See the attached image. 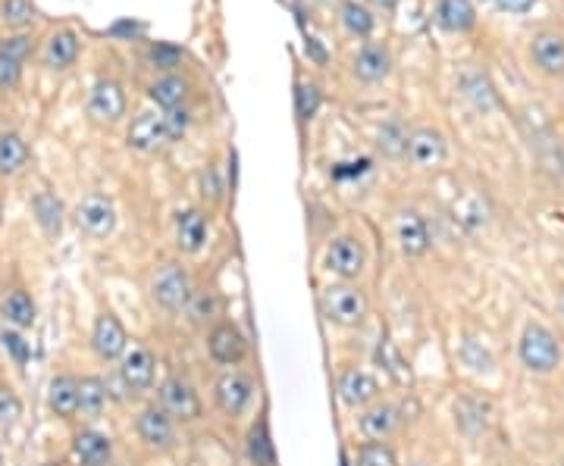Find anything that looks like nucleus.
I'll use <instances>...</instances> for the list:
<instances>
[{
    "label": "nucleus",
    "instance_id": "nucleus-47",
    "mask_svg": "<svg viewBox=\"0 0 564 466\" xmlns=\"http://www.w3.org/2000/svg\"><path fill=\"white\" fill-rule=\"evenodd\" d=\"M489 4H496L499 10H508V13H527L536 0H489Z\"/></svg>",
    "mask_w": 564,
    "mask_h": 466
},
{
    "label": "nucleus",
    "instance_id": "nucleus-3",
    "mask_svg": "<svg viewBox=\"0 0 564 466\" xmlns=\"http://www.w3.org/2000/svg\"><path fill=\"white\" fill-rule=\"evenodd\" d=\"M160 404L164 411L173 416V420L192 422L201 416V401H197V392L192 382H186L182 376H169L164 385H160Z\"/></svg>",
    "mask_w": 564,
    "mask_h": 466
},
{
    "label": "nucleus",
    "instance_id": "nucleus-45",
    "mask_svg": "<svg viewBox=\"0 0 564 466\" xmlns=\"http://www.w3.org/2000/svg\"><path fill=\"white\" fill-rule=\"evenodd\" d=\"M166 125H169V138H179L186 135L188 129V113L186 110H166Z\"/></svg>",
    "mask_w": 564,
    "mask_h": 466
},
{
    "label": "nucleus",
    "instance_id": "nucleus-24",
    "mask_svg": "<svg viewBox=\"0 0 564 466\" xmlns=\"http://www.w3.org/2000/svg\"><path fill=\"white\" fill-rule=\"evenodd\" d=\"M32 213H35V223L41 225V232L45 235H60L63 229V201L56 197L54 192H38L32 197Z\"/></svg>",
    "mask_w": 564,
    "mask_h": 466
},
{
    "label": "nucleus",
    "instance_id": "nucleus-42",
    "mask_svg": "<svg viewBox=\"0 0 564 466\" xmlns=\"http://www.w3.org/2000/svg\"><path fill=\"white\" fill-rule=\"evenodd\" d=\"M147 60L154 63V69H173V66H179L182 54H179V47L157 45V47H151V54H147Z\"/></svg>",
    "mask_w": 564,
    "mask_h": 466
},
{
    "label": "nucleus",
    "instance_id": "nucleus-20",
    "mask_svg": "<svg viewBox=\"0 0 564 466\" xmlns=\"http://www.w3.org/2000/svg\"><path fill=\"white\" fill-rule=\"evenodd\" d=\"M76 56H79V35L69 32V28H60V32H54L51 38H47L45 45V63L51 69H66L76 63Z\"/></svg>",
    "mask_w": 564,
    "mask_h": 466
},
{
    "label": "nucleus",
    "instance_id": "nucleus-26",
    "mask_svg": "<svg viewBox=\"0 0 564 466\" xmlns=\"http://www.w3.org/2000/svg\"><path fill=\"white\" fill-rule=\"evenodd\" d=\"M25 164H28V144L16 132H4L0 135V173L16 175L23 173Z\"/></svg>",
    "mask_w": 564,
    "mask_h": 466
},
{
    "label": "nucleus",
    "instance_id": "nucleus-30",
    "mask_svg": "<svg viewBox=\"0 0 564 466\" xmlns=\"http://www.w3.org/2000/svg\"><path fill=\"white\" fill-rule=\"evenodd\" d=\"M4 320L10 322L13 329H28L35 322V303L25 292H10L4 298Z\"/></svg>",
    "mask_w": 564,
    "mask_h": 466
},
{
    "label": "nucleus",
    "instance_id": "nucleus-14",
    "mask_svg": "<svg viewBox=\"0 0 564 466\" xmlns=\"http://www.w3.org/2000/svg\"><path fill=\"white\" fill-rule=\"evenodd\" d=\"M338 398L348 407H367L379 398V382L364 370H345L338 379Z\"/></svg>",
    "mask_w": 564,
    "mask_h": 466
},
{
    "label": "nucleus",
    "instance_id": "nucleus-4",
    "mask_svg": "<svg viewBox=\"0 0 564 466\" xmlns=\"http://www.w3.org/2000/svg\"><path fill=\"white\" fill-rule=\"evenodd\" d=\"M154 301L160 303L169 313L176 310H186L188 298H192V282H188V273L182 266H164L160 275L154 279Z\"/></svg>",
    "mask_w": 564,
    "mask_h": 466
},
{
    "label": "nucleus",
    "instance_id": "nucleus-22",
    "mask_svg": "<svg viewBox=\"0 0 564 466\" xmlns=\"http://www.w3.org/2000/svg\"><path fill=\"white\" fill-rule=\"evenodd\" d=\"M436 23L446 28V32H468L477 23V10L470 0H439Z\"/></svg>",
    "mask_w": 564,
    "mask_h": 466
},
{
    "label": "nucleus",
    "instance_id": "nucleus-11",
    "mask_svg": "<svg viewBox=\"0 0 564 466\" xmlns=\"http://www.w3.org/2000/svg\"><path fill=\"white\" fill-rule=\"evenodd\" d=\"M91 344H95L97 357H104V360H119L129 351V338H126L123 322L113 313L97 316L95 332H91Z\"/></svg>",
    "mask_w": 564,
    "mask_h": 466
},
{
    "label": "nucleus",
    "instance_id": "nucleus-23",
    "mask_svg": "<svg viewBox=\"0 0 564 466\" xmlns=\"http://www.w3.org/2000/svg\"><path fill=\"white\" fill-rule=\"evenodd\" d=\"M395 426H398V411H395L392 404H373V407H367L361 416V432L373 441L389 439L395 432Z\"/></svg>",
    "mask_w": 564,
    "mask_h": 466
},
{
    "label": "nucleus",
    "instance_id": "nucleus-31",
    "mask_svg": "<svg viewBox=\"0 0 564 466\" xmlns=\"http://www.w3.org/2000/svg\"><path fill=\"white\" fill-rule=\"evenodd\" d=\"M107 407V382L97 376L79 379V411L88 416H97Z\"/></svg>",
    "mask_w": 564,
    "mask_h": 466
},
{
    "label": "nucleus",
    "instance_id": "nucleus-21",
    "mask_svg": "<svg viewBox=\"0 0 564 466\" xmlns=\"http://www.w3.org/2000/svg\"><path fill=\"white\" fill-rule=\"evenodd\" d=\"M176 238H179V247L186 253H197L207 242V216L201 210H186L179 213V223H176Z\"/></svg>",
    "mask_w": 564,
    "mask_h": 466
},
{
    "label": "nucleus",
    "instance_id": "nucleus-40",
    "mask_svg": "<svg viewBox=\"0 0 564 466\" xmlns=\"http://www.w3.org/2000/svg\"><path fill=\"white\" fill-rule=\"evenodd\" d=\"M19 75H23V60L0 54V91L16 88V84H19Z\"/></svg>",
    "mask_w": 564,
    "mask_h": 466
},
{
    "label": "nucleus",
    "instance_id": "nucleus-39",
    "mask_svg": "<svg viewBox=\"0 0 564 466\" xmlns=\"http://www.w3.org/2000/svg\"><path fill=\"white\" fill-rule=\"evenodd\" d=\"M464 94L474 101L477 110H489L492 107V88H489V82H486L483 75H470V79L464 82Z\"/></svg>",
    "mask_w": 564,
    "mask_h": 466
},
{
    "label": "nucleus",
    "instance_id": "nucleus-37",
    "mask_svg": "<svg viewBox=\"0 0 564 466\" xmlns=\"http://www.w3.org/2000/svg\"><path fill=\"white\" fill-rule=\"evenodd\" d=\"M0 344H4L6 354L16 360L19 366H25L28 357H32V348H28V342H25L23 335H19L16 329H4V332H0Z\"/></svg>",
    "mask_w": 564,
    "mask_h": 466
},
{
    "label": "nucleus",
    "instance_id": "nucleus-43",
    "mask_svg": "<svg viewBox=\"0 0 564 466\" xmlns=\"http://www.w3.org/2000/svg\"><path fill=\"white\" fill-rule=\"evenodd\" d=\"M201 194L210 197V201H220L223 197V185H220V175H217V169H204L201 173Z\"/></svg>",
    "mask_w": 564,
    "mask_h": 466
},
{
    "label": "nucleus",
    "instance_id": "nucleus-6",
    "mask_svg": "<svg viewBox=\"0 0 564 466\" xmlns=\"http://www.w3.org/2000/svg\"><path fill=\"white\" fill-rule=\"evenodd\" d=\"M169 125H166V113H138L136 123L129 129V147H136L141 154L160 151L164 144H169Z\"/></svg>",
    "mask_w": 564,
    "mask_h": 466
},
{
    "label": "nucleus",
    "instance_id": "nucleus-46",
    "mask_svg": "<svg viewBox=\"0 0 564 466\" xmlns=\"http://www.w3.org/2000/svg\"><path fill=\"white\" fill-rule=\"evenodd\" d=\"M367 166H370V160H358V164H338L333 169V175H336V179H345V175H361Z\"/></svg>",
    "mask_w": 564,
    "mask_h": 466
},
{
    "label": "nucleus",
    "instance_id": "nucleus-15",
    "mask_svg": "<svg viewBox=\"0 0 564 466\" xmlns=\"http://www.w3.org/2000/svg\"><path fill=\"white\" fill-rule=\"evenodd\" d=\"M138 435H141V441L151 444V448H169L176 439L173 416H169L164 407H145L138 416Z\"/></svg>",
    "mask_w": 564,
    "mask_h": 466
},
{
    "label": "nucleus",
    "instance_id": "nucleus-49",
    "mask_svg": "<svg viewBox=\"0 0 564 466\" xmlns=\"http://www.w3.org/2000/svg\"><path fill=\"white\" fill-rule=\"evenodd\" d=\"M41 466H60V463H41Z\"/></svg>",
    "mask_w": 564,
    "mask_h": 466
},
{
    "label": "nucleus",
    "instance_id": "nucleus-12",
    "mask_svg": "<svg viewBox=\"0 0 564 466\" xmlns=\"http://www.w3.org/2000/svg\"><path fill=\"white\" fill-rule=\"evenodd\" d=\"M251 392H254L251 379L242 376V372H223V376L217 379V385H214L217 404H220V411L229 413V416H238L245 407H248Z\"/></svg>",
    "mask_w": 564,
    "mask_h": 466
},
{
    "label": "nucleus",
    "instance_id": "nucleus-1",
    "mask_svg": "<svg viewBox=\"0 0 564 466\" xmlns=\"http://www.w3.org/2000/svg\"><path fill=\"white\" fill-rule=\"evenodd\" d=\"M520 360L530 372H552L561 360V348L546 326H527L520 335Z\"/></svg>",
    "mask_w": 564,
    "mask_h": 466
},
{
    "label": "nucleus",
    "instance_id": "nucleus-8",
    "mask_svg": "<svg viewBox=\"0 0 564 466\" xmlns=\"http://www.w3.org/2000/svg\"><path fill=\"white\" fill-rule=\"evenodd\" d=\"M126 113V94L119 88V82L113 79H101L95 82L88 94V116L95 123H119Z\"/></svg>",
    "mask_w": 564,
    "mask_h": 466
},
{
    "label": "nucleus",
    "instance_id": "nucleus-13",
    "mask_svg": "<svg viewBox=\"0 0 564 466\" xmlns=\"http://www.w3.org/2000/svg\"><path fill=\"white\" fill-rule=\"evenodd\" d=\"M154 354L147 348H129L123 354V366H119V376H123L126 388H132V392H147V388L154 385Z\"/></svg>",
    "mask_w": 564,
    "mask_h": 466
},
{
    "label": "nucleus",
    "instance_id": "nucleus-33",
    "mask_svg": "<svg viewBox=\"0 0 564 466\" xmlns=\"http://www.w3.org/2000/svg\"><path fill=\"white\" fill-rule=\"evenodd\" d=\"M0 19L13 28H23L35 23V6L32 0H4L0 4Z\"/></svg>",
    "mask_w": 564,
    "mask_h": 466
},
{
    "label": "nucleus",
    "instance_id": "nucleus-9",
    "mask_svg": "<svg viewBox=\"0 0 564 466\" xmlns=\"http://www.w3.org/2000/svg\"><path fill=\"white\" fill-rule=\"evenodd\" d=\"M405 154L418 169H436L446 160V138L436 129H414L408 135Z\"/></svg>",
    "mask_w": 564,
    "mask_h": 466
},
{
    "label": "nucleus",
    "instance_id": "nucleus-38",
    "mask_svg": "<svg viewBox=\"0 0 564 466\" xmlns=\"http://www.w3.org/2000/svg\"><path fill=\"white\" fill-rule=\"evenodd\" d=\"M461 357H464V363H468L474 372H489V370H492V357H489V351H486L479 342H474V338H468V342H464Z\"/></svg>",
    "mask_w": 564,
    "mask_h": 466
},
{
    "label": "nucleus",
    "instance_id": "nucleus-34",
    "mask_svg": "<svg viewBox=\"0 0 564 466\" xmlns=\"http://www.w3.org/2000/svg\"><path fill=\"white\" fill-rule=\"evenodd\" d=\"M358 466H398V461L386 441H367L358 451Z\"/></svg>",
    "mask_w": 564,
    "mask_h": 466
},
{
    "label": "nucleus",
    "instance_id": "nucleus-18",
    "mask_svg": "<svg viewBox=\"0 0 564 466\" xmlns=\"http://www.w3.org/2000/svg\"><path fill=\"white\" fill-rule=\"evenodd\" d=\"M533 60L542 73L561 75L564 73V38L552 32H542L533 38Z\"/></svg>",
    "mask_w": 564,
    "mask_h": 466
},
{
    "label": "nucleus",
    "instance_id": "nucleus-19",
    "mask_svg": "<svg viewBox=\"0 0 564 466\" xmlns=\"http://www.w3.org/2000/svg\"><path fill=\"white\" fill-rule=\"evenodd\" d=\"M47 404L56 416L69 420L79 413V379L76 376H54L51 388H47Z\"/></svg>",
    "mask_w": 564,
    "mask_h": 466
},
{
    "label": "nucleus",
    "instance_id": "nucleus-7",
    "mask_svg": "<svg viewBox=\"0 0 564 466\" xmlns=\"http://www.w3.org/2000/svg\"><path fill=\"white\" fill-rule=\"evenodd\" d=\"M367 266V253L361 242H355V238L342 235V238H333L327 247V270L342 275V279H358V275L364 273Z\"/></svg>",
    "mask_w": 564,
    "mask_h": 466
},
{
    "label": "nucleus",
    "instance_id": "nucleus-32",
    "mask_svg": "<svg viewBox=\"0 0 564 466\" xmlns=\"http://www.w3.org/2000/svg\"><path fill=\"white\" fill-rule=\"evenodd\" d=\"M342 23L348 28L351 35H358V38H367V35L373 32V16L370 10L361 4H355V0H348V4L342 6Z\"/></svg>",
    "mask_w": 564,
    "mask_h": 466
},
{
    "label": "nucleus",
    "instance_id": "nucleus-48",
    "mask_svg": "<svg viewBox=\"0 0 564 466\" xmlns=\"http://www.w3.org/2000/svg\"><path fill=\"white\" fill-rule=\"evenodd\" d=\"M370 4H377V6H383V10H392L398 0H370Z\"/></svg>",
    "mask_w": 564,
    "mask_h": 466
},
{
    "label": "nucleus",
    "instance_id": "nucleus-17",
    "mask_svg": "<svg viewBox=\"0 0 564 466\" xmlns=\"http://www.w3.org/2000/svg\"><path fill=\"white\" fill-rule=\"evenodd\" d=\"M395 235H398V244H401V251H405L408 257H420V253H427L429 229H427V223H423L418 213H411V210L398 213V223H395Z\"/></svg>",
    "mask_w": 564,
    "mask_h": 466
},
{
    "label": "nucleus",
    "instance_id": "nucleus-10",
    "mask_svg": "<svg viewBox=\"0 0 564 466\" xmlns=\"http://www.w3.org/2000/svg\"><path fill=\"white\" fill-rule=\"evenodd\" d=\"M207 351H210V357H214L217 363L236 366V363H242L248 344H245V335L232 326V322H217V326L210 329V335H207Z\"/></svg>",
    "mask_w": 564,
    "mask_h": 466
},
{
    "label": "nucleus",
    "instance_id": "nucleus-27",
    "mask_svg": "<svg viewBox=\"0 0 564 466\" xmlns=\"http://www.w3.org/2000/svg\"><path fill=\"white\" fill-rule=\"evenodd\" d=\"M188 97V82L179 75H164L151 84V101L164 110H179V104Z\"/></svg>",
    "mask_w": 564,
    "mask_h": 466
},
{
    "label": "nucleus",
    "instance_id": "nucleus-16",
    "mask_svg": "<svg viewBox=\"0 0 564 466\" xmlns=\"http://www.w3.org/2000/svg\"><path fill=\"white\" fill-rule=\"evenodd\" d=\"M73 454L82 466H107L113 444L104 432H95V429H82L73 439Z\"/></svg>",
    "mask_w": 564,
    "mask_h": 466
},
{
    "label": "nucleus",
    "instance_id": "nucleus-44",
    "mask_svg": "<svg viewBox=\"0 0 564 466\" xmlns=\"http://www.w3.org/2000/svg\"><path fill=\"white\" fill-rule=\"evenodd\" d=\"M28 47H32V41H28L25 35H16V38L0 41V54L16 56V60H25V56H28Z\"/></svg>",
    "mask_w": 564,
    "mask_h": 466
},
{
    "label": "nucleus",
    "instance_id": "nucleus-29",
    "mask_svg": "<svg viewBox=\"0 0 564 466\" xmlns=\"http://www.w3.org/2000/svg\"><path fill=\"white\" fill-rule=\"evenodd\" d=\"M186 310H188V320H192L195 326H204V322H214L217 316L223 313V301L217 292H192Z\"/></svg>",
    "mask_w": 564,
    "mask_h": 466
},
{
    "label": "nucleus",
    "instance_id": "nucleus-50",
    "mask_svg": "<svg viewBox=\"0 0 564 466\" xmlns=\"http://www.w3.org/2000/svg\"><path fill=\"white\" fill-rule=\"evenodd\" d=\"M418 466H423V463H418Z\"/></svg>",
    "mask_w": 564,
    "mask_h": 466
},
{
    "label": "nucleus",
    "instance_id": "nucleus-41",
    "mask_svg": "<svg viewBox=\"0 0 564 466\" xmlns=\"http://www.w3.org/2000/svg\"><path fill=\"white\" fill-rule=\"evenodd\" d=\"M23 416V401L16 398V392H10L6 385H0V422H16Z\"/></svg>",
    "mask_w": 564,
    "mask_h": 466
},
{
    "label": "nucleus",
    "instance_id": "nucleus-2",
    "mask_svg": "<svg viewBox=\"0 0 564 466\" xmlns=\"http://www.w3.org/2000/svg\"><path fill=\"white\" fill-rule=\"evenodd\" d=\"M323 313L336 326H361L367 316V298L355 285H329L323 292Z\"/></svg>",
    "mask_w": 564,
    "mask_h": 466
},
{
    "label": "nucleus",
    "instance_id": "nucleus-36",
    "mask_svg": "<svg viewBox=\"0 0 564 466\" xmlns=\"http://www.w3.org/2000/svg\"><path fill=\"white\" fill-rule=\"evenodd\" d=\"M405 144H408V132L401 129L398 123L383 125V132H379V147H383L389 157H401V154H405Z\"/></svg>",
    "mask_w": 564,
    "mask_h": 466
},
{
    "label": "nucleus",
    "instance_id": "nucleus-35",
    "mask_svg": "<svg viewBox=\"0 0 564 466\" xmlns=\"http://www.w3.org/2000/svg\"><path fill=\"white\" fill-rule=\"evenodd\" d=\"M317 110H320V91H317V84H298V91H295V113H298V119L301 123H310L317 116Z\"/></svg>",
    "mask_w": 564,
    "mask_h": 466
},
{
    "label": "nucleus",
    "instance_id": "nucleus-5",
    "mask_svg": "<svg viewBox=\"0 0 564 466\" xmlns=\"http://www.w3.org/2000/svg\"><path fill=\"white\" fill-rule=\"evenodd\" d=\"M76 223H79L82 232H88V235H95V238L110 235L113 225H116V210H113L110 197H104V194L82 197L79 207H76Z\"/></svg>",
    "mask_w": 564,
    "mask_h": 466
},
{
    "label": "nucleus",
    "instance_id": "nucleus-28",
    "mask_svg": "<svg viewBox=\"0 0 564 466\" xmlns=\"http://www.w3.org/2000/svg\"><path fill=\"white\" fill-rule=\"evenodd\" d=\"M248 454H251V461L257 463V466H273V463H277V448H273L270 426H267V420H257L251 426V432H248Z\"/></svg>",
    "mask_w": 564,
    "mask_h": 466
},
{
    "label": "nucleus",
    "instance_id": "nucleus-25",
    "mask_svg": "<svg viewBox=\"0 0 564 466\" xmlns=\"http://www.w3.org/2000/svg\"><path fill=\"white\" fill-rule=\"evenodd\" d=\"M389 54L383 47H364L361 54L355 56V75L361 82H383L389 75Z\"/></svg>",
    "mask_w": 564,
    "mask_h": 466
}]
</instances>
